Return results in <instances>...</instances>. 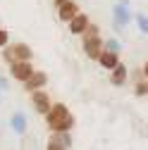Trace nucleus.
<instances>
[{
  "label": "nucleus",
  "instance_id": "nucleus-10",
  "mask_svg": "<svg viewBox=\"0 0 148 150\" xmlns=\"http://www.w3.org/2000/svg\"><path fill=\"white\" fill-rule=\"evenodd\" d=\"M88 24H91V22H88L86 14H77V17L69 22V31H72V33H84V31L88 29Z\"/></svg>",
  "mask_w": 148,
  "mask_h": 150
},
{
  "label": "nucleus",
  "instance_id": "nucleus-8",
  "mask_svg": "<svg viewBox=\"0 0 148 150\" xmlns=\"http://www.w3.org/2000/svg\"><path fill=\"white\" fill-rule=\"evenodd\" d=\"M46 81H48L46 71H33L31 76H29V81H24V86H26V91L36 93V91H41V88L46 86Z\"/></svg>",
  "mask_w": 148,
  "mask_h": 150
},
{
  "label": "nucleus",
  "instance_id": "nucleus-17",
  "mask_svg": "<svg viewBox=\"0 0 148 150\" xmlns=\"http://www.w3.org/2000/svg\"><path fill=\"white\" fill-rule=\"evenodd\" d=\"M7 38H10V33L5 29H0V48H5L7 45Z\"/></svg>",
  "mask_w": 148,
  "mask_h": 150
},
{
  "label": "nucleus",
  "instance_id": "nucleus-18",
  "mask_svg": "<svg viewBox=\"0 0 148 150\" xmlns=\"http://www.w3.org/2000/svg\"><path fill=\"white\" fill-rule=\"evenodd\" d=\"M107 50H110V52H117V50H120V43H117V41H107Z\"/></svg>",
  "mask_w": 148,
  "mask_h": 150
},
{
  "label": "nucleus",
  "instance_id": "nucleus-6",
  "mask_svg": "<svg viewBox=\"0 0 148 150\" xmlns=\"http://www.w3.org/2000/svg\"><path fill=\"white\" fill-rule=\"evenodd\" d=\"M31 100H33V107H36V112H41V115H48L50 112V100H48V96L43 91H36V93H31Z\"/></svg>",
  "mask_w": 148,
  "mask_h": 150
},
{
  "label": "nucleus",
  "instance_id": "nucleus-2",
  "mask_svg": "<svg viewBox=\"0 0 148 150\" xmlns=\"http://www.w3.org/2000/svg\"><path fill=\"white\" fill-rule=\"evenodd\" d=\"M31 57H33V52H31V48L26 43H14V45H10L5 50V60L10 64H14V62H29Z\"/></svg>",
  "mask_w": 148,
  "mask_h": 150
},
{
  "label": "nucleus",
  "instance_id": "nucleus-7",
  "mask_svg": "<svg viewBox=\"0 0 148 150\" xmlns=\"http://www.w3.org/2000/svg\"><path fill=\"white\" fill-rule=\"evenodd\" d=\"M112 14H115V26H117V29L127 26V24H129V19H132V14H129V10H127V5H124V3H117V5L112 7Z\"/></svg>",
  "mask_w": 148,
  "mask_h": 150
},
{
  "label": "nucleus",
  "instance_id": "nucleus-1",
  "mask_svg": "<svg viewBox=\"0 0 148 150\" xmlns=\"http://www.w3.org/2000/svg\"><path fill=\"white\" fill-rule=\"evenodd\" d=\"M98 26L88 24V29L84 31V52L88 55L91 60H98L100 52H103V43H100V36H98Z\"/></svg>",
  "mask_w": 148,
  "mask_h": 150
},
{
  "label": "nucleus",
  "instance_id": "nucleus-19",
  "mask_svg": "<svg viewBox=\"0 0 148 150\" xmlns=\"http://www.w3.org/2000/svg\"><path fill=\"white\" fill-rule=\"evenodd\" d=\"M143 76H146V81H148V62L143 64Z\"/></svg>",
  "mask_w": 148,
  "mask_h": 150
},
{
  "label": "nucleus",
  "instance_id": "nucleus-16",
  "mask_svg": "<svg viewBox=\"0 0 148 150\" xmlns=\"http://www.w3.org/2000/svg\"><path fill=\"white\" fill-rule=\"evenodd\" d=\"M48 150H65V145H62V143H60L58 138H55V136H53V138L48 141Z\"/></svg>",
  "mask_w": 148,
  "mask_h": 150
},
{
  "label": "nucleus",
  "instance_id": "nucleus-13",
  "mask_svg": "<svg viewBox=\"0 0 148 150\" xmlns=\"http://www.w3.org/2000/svg\"><path fill=\"white\" fill-rule=\"evenodd\" d=\"M134 22L139 24V29H141V33H148V17H146V14H141V12H136V14H134Z\"/></svg>",
  "mask_w": 148,
  "mask_h": 150
},
{
  "label": "nucleus",
  "instance_id": "nucleus-5",
  "mask_svg": "<svg viewBox=\"0 0 148 150\" xmlns=\"http://www.w3.org/2000/svg\"><path fill=\"white\" fill-rule=\"evenodd\" d=\"M10 71H12V76L17 79V81H29V76H31V74L36 71L29 62H14V64H10Z\"/></svg>",
  "mask_w": 148,
  "mask_h": 150
},
{
  "label": "nucleus",
  "instance_id": "nucleus-11",
  "mask_svg": "<svg viewBox=\"0 0 148 150\" xmlns=\"http://www.w3.org/2000/svg\"><path fill=\"white\" fill-rule=\"evenodd\" d=\"M127 81V67L120 62L115 69H112V74H110V83H115V86H122Z\"/></svg>",
  "mask_w": 148,
  "mask_h": 150
},
{
  "label": "nucleus",
  "instance_id": "nucleus-4",
  "mask_svg": "<svg viewBox=\"0 0 148 150\" xmlns=\"http://www.w3.org/2000/svg\"><path fill=\"white\" fill-rule=\"evenodd\" d=\"M55 3H58V14H60V19L62 22H72L74 17L79 14V7H77V3H74V0H55Z\"/></svg>",
  "mask_w": 148,
  "mask_h": 150
},
{
  "label": "nucleus",
  "instance_id": "nucleus-12",
  "mask_svg": "<svg viewBox=\"0 0 148 150\" xmlns=\"http://www.w3.org/2000/svg\"><path fill=\"white\" fill-rule=\"evenodd\" d=\"M12 129H14V131H19V134H24V131H26V117L22 115V112L12 115Z\"/></svg>",
  "mask_w": 148,
  "mask_h": 150
},
{
  "label": "nucleus",
  "instance_id": "nucleus-3",
  "mask_svg": "<svg viewBox=\"0 0 148 150\" xmlns=\"http://www.w3.org/2000/svg\"><path fill=\"white\" fill-rule=\"evenodd\" d=\"M67 117H69L67 105H65V103H58V105H53V107H50V112L46 115V124H48V129H50V131H58V126H60Z\"/></svg>",
  "mask_w": 148,
  "mask_h": 150
},
{
  "label": "nucleus",
  "instance_id": "nucleus-14",
  "mask_svg": "<svg viewBox=\"0 0 148 150\" xmlns=\"http://www.w3.org/2000/svg\"><path fill=\"white\" fill-rule=\"evenodd\" d=\"M72 126H74V117L69 115V117H67V119L58 126V131H55V134H67V131H72Z\"/></svg>",
  "mask_w": 148,
  "mask_h": 150
},
{
  "label": "nucleus",
  "instance_id": "nucleus-15",
  "mask_svg": "<svg viewBox=\"0 0 148 150\" xmlns=\"http://www.w3.org/2000/svg\"><path fill=\"white\" fill-rule=\"evenodd\" d=\"M136 96H148V81H139L136 83Z\"/></svg>",
  "mask_w": 148,
  "mask_h": 150
},
{
  "label": "nucleus",
  "instance_id": "nucleus-9",
  "mask_svg": "<svg viewBox=\"0 0 148 150\" xmlns=\"http://www.w3.org/2000/svg\"><path fill=\"white\" fill-rule=\"evenodd\" d=\"M98 62H100L103 69H110V71H112V69L120 64V55H117V52H110V50H103L100 57H98Z\"/></svg>",
  "mask_w": 148,
  "mask_h": 150
}]
</instances>
